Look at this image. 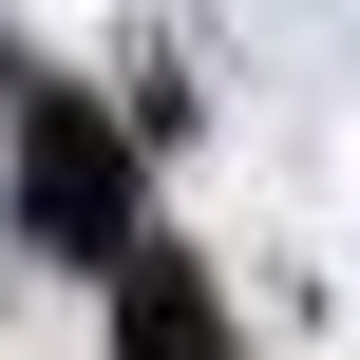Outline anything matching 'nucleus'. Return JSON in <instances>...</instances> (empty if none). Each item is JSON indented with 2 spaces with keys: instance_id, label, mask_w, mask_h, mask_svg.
I'll return each instance as SVG.
<instances>
[{
  "instance_id": "1",
  "label": "nucleus",
  "mask_w": 360,
  "mask_h": 360,
  "mask_svg": "<svg viewBox=\"0 0 360 360\" xmlns=\"http://www.w3.org/2000/svg\"><path fill=\"white\" fill-rule=\"evenodd\" d=\"M19 247L38 266H114L133 247V133L95 95H19Z\"/></svg>"
},
{
  "instance_id": "2",
  "label": "nucleus",
  "mask_w": 360,
  "mask_h": 360,
  "mask_svg": "<svg viewBox=\"0 0 360 360\" xmlns=\"http://www.w3.org/2000/svg\"><path fill=\"white\" fill-rule=\"evenodd\" d=\"M114 342H133V360H228V304H209V266L133 228V247H114Z\"/></svg>"
}]
</instances>
